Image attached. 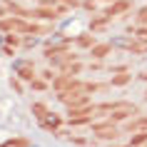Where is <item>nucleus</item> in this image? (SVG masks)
<instances>
[{"label": "nucleus", "instance_id": "7ed1b4c3", "mask_svg": "<svg viewBox=\"0 0 147 147\" xmlns=\"http://www.w3.org/2000/svg\"><path fill=\"white\" fill-rule=\"evenodd\" d=\"M13 70H15V78L25 80V82H30L32 78H38V75H35V65H32V60H25V57L13 60Z\"/></svg>", "mask_w": 147, "mask_h": 147}, {"label": "nucleus", "instance_id": "423d86ee", "mask_svg": "<svg viewBox=\"0 0 147 147\" xmlns=\"http://www.w3.org/2000/svg\"><path fill=\"white\" fill-rule=\"evenodd\" d=\"M110 50H112V42H95V45L90 47V55H92L95 60H102Z\"/></svg>", "mask_w": 147, "mask_h": 147}, {"label": "nucleus", "instance_id": "f257e3e1", "mask_svg": "<svg viewBox=\"0 0 147 147\" xmlns=\"http://www.w3.org/2000/svg\"><path fill=\"white\" fill-rule=\"evenodd\" d=\"M132 115H137V105H132V102H127V100H117V102H112V110H110V120L112 122H125V120H130Z\"/></svg>", "mask_w": 147, "mask_h": 147}, {"label": "nucleus", "instance_id": "412c9836", "mask_svg": "<svg viewBox=\"0 0 147 147\" xmlns=\"http://www.w3.org/2000/svg\"><path fill=\"white\" fill-rule=\"evenodd\" d=\"M135 38H137L140 42H145V45H147V28H137V30H135Z\"/></svg>", "mask_w": 147, "mask_h": 147}, {"label": "nucleus", "instance_id": "2eb2a0df", "mask_svg": "<svg viewBox=\"0 0 147 147\" xmlns=\"http://www.w3.org/2000/svg\"><path fill=\"white\" fill-rule=\"evenodd\" d=\"M127 5H130L127 0H120V3H115V5H112V8L107 10V13H105V15H107L110 20H112V15H117V13H122V10H127Z\"/></svg>", "mask_w": 147, "mask_h": 147}, {"label": "nucleus", "instance_id": "4468645a", "mask_svg": "<svg viewBox=\"0 0 147 147\" xmlns=\"http://www.w3.org/2000/svg\"><path fill=\"white\" fill-rule=\"evenodd\" d=\"M0 147H30V140H28V137H15V140H8V142H3Z\"/></svg>", "mask_w": 147, "mask_h": 147}, {"label": "nucleus", "instance_id": "b1692460", "mask_svg": "<svg viewBox=\"0 0 147 147\" xmlns=\"http://www.w3.org/2000/svg\"><path fill=\"white\" fill-rule=\"evenodd\" d=\"M137 20H140V23H147V8H145V10H140V15H137Z\"/></svg>", "mask_w": 147, "mask_h": 147}, {"label": "nucleus", "instance_id": "6ab92c4d", "mask_svg": "<svg viewBox=\"0 0 147 147\" xmlns=\"http://www.w3.org/2000/svg\"><path fill=\"white\" fill-rule=\"evenodd\" d=\"M102 87H105L102 82H85V92H100Z\"/></svg>", "mask_w": 147, "mask_h": 147}, {"label": "nucleus", "instance_id": "dca6fc26", "mask_svg": "<svg viewBox=\"0 0 147 147\" xmlns=\"http://www.w3.org/2000/svg\"><path fill=\"white\" fill-rule=\"evenodd\" d=\"M107 20H110L107 15H105V18H97V20H92V23H90V30H92V32L105 30V28H107Z\"/></svg>", "mask_w": 147, "mask_h": 147}, {"label": "nucleus", "instance_id": "20e7f679", "mask_svg": "<svg viewBox=\"0 0 147 147\" xmlns=\"http://www.w3.org/2000/svg\"><path fill=\"white\" fill-rule=\"evenodd\" d=\"M40 127H42V130H47V132H57V130L62 127V117L55 115V112H47V115L40 120Z\"/></svg>", "mask_w": 147, "mask_h": 147}, {"label": "nucleus", "instance_id": "9d476101", "mask_svg": "<svg viewBox=\"0 0 147 147\" xmlns=\"http://www.w3.org/2000/svg\"><path fill=\"white\" fill-rule=\"evenodd\" d=\"M130 80H132V75H127V70H125V72H115V75H112L110 85H115V87H122V85H127Z\"/></svg>", "mask_w": 147, "mask_h": 147}, {"label": "nucleus", "instance_id": "5701e85b", "mask_svg": "<svg viewBox=\"0 0 147 147\" xmlns=\"http://www.w3.org/2000/svg\"><path fill=\"white\" fill-rule=\"evenodd\" d=\"M10 85H13V90H15V92H23V85H20V78H13V80H10Z\"/></svg>", "mask_w": 147, "mask_h": 147}, {"label": "nucleus", "instance_id": "aec40b11", "mask_svg": "<svg viewBox=\"0 0 147 147\" xmlns=\"http://www.w3.org/2000/svg\"><path fill=\"white\" fill-rule=\"evenodd\" d=\"M38 45V35H25L23 38V47H35Z\"/></svg>", "mask_w": 147, "mask_h": 147}, {"label": "nucleus", "instance_id": "1a4fd4ad", "mask_svg": "<svg viewBox=\"0 0 147 147\" xmlns=\"http://www.w3.org/2000/svg\"><path fill=\"white\" fill-rule=\"evenodd\" d=\"M142 145H147V130H137L130 137V147H142Z\"/></svg>", "mask_w": 147, "mask_h": 147}, {"label": "nucleus", "instance_id": "f8f14e48", "mask_svg": "<svg viewBox=\"0 0 147 147\" xmlns=\"http://www.w3.org/2000/svg\"><path fill=\"white\" fill-rule=\"evenodd\" d=\"M30 110H32V115H35V120H38V122L47 115V112H50V110H47V105H42V102H32Z\"/></svg>", "mask_w": 147, "mask_h": 147}, {"label": "nucleus", "instance_id": "6e6552de", "mask_svg": "<svg viewBox=\"0 0 147 147\" xmlns=\"http://www.w3.org/2000/svg\"><path fill=\"white\" fill-rule=\"evenodd\" d=\"M45 5H53V8H57L62 13V10H67V8H75L78 0H45Z\"/></svg>", "mask_w": 147, "mask_h": 147}, {"label": "nucleus", "instance_id": "0eeeda50", "mask_svg": "<svg viewBox=\"0 0 147 147\" xmlns=\"http://www.w3.org/2000/svg\"><path fill=\"white\" fill-rule=\"evenodd\" d=\"M95 42H97V40H95V35H92V32H82V35H78V38H75V45H78V47H82V50H90V47H92Z\"/></svg>", "mask_w": 147, "mask_h": 147}, {"label": "nucleus", "instance_id": "9b49d317", "mask_svg": "<svg viewBox=\"0 0 147 147\" xmlns=\"http://www.w3.org/2000/svg\"><path fill=\"white\" fill-rule=\"evenodd\" d=\"M127 130H130V132L147 130V115H145V117H135V120H130V122H127Z\"/></svg>", "mask_w": 147, "mask_h": 147}, {"label": "nucleus", "instance_id": "a211bd4d", "mask_svg": "<svg viewBox=\"0 0 147 147\" xmlns=\"http://www.w3.org/2000/svg\"><path fill=\"white\" fill-rule=\"evenodd\" d=\"M30 85H32V90H45L50 82H47L45 78H32V80H30Z\"/></svg>", "mask_w": 147, "mask_h": 147}, {"label": "nucleus", "instance_id": "f03ea898", "mask_svg": "<svg viewBox=\"0 0 147 147\" xmlns=\"http://www.w3.org/2000/svg\"><path fill=\"white\" fill-rule=\"evenodd\" d=\"M57 100H60L62 105H67L70 110H72V107H85V105H90V92H85V90L57 92Z\"/></svg>", "mask_w": 147, "mask_h": 147}, {"label": "nucleus", "instance_id": "4be33fe9", "mask_svg": "<svg viewBox=\"0 0 147 147\" xmlns=\"http://www.w3.org/2000/svg\"><path fill=\"white\" fill-rule=\"evenodd\" d=\"M40 78H45V80H47V82H53V80H55V78H57V75H55L53 70L47 67V70H42V75H40Z\"/></svg>", "mask_w": 147, "mask_h": 147}, {"label": "nucleus", "instance_id": "bb28decb", "mask_svg": "<svg viewBox=\"0 0 147 147\" xmlns=\"http://www.w3.org/2000/svg\"><path fill=\"white\" fill-rule=\"evenodd\" d=\"M145 97H147V92H145Z\"/></svg>", "mask_w": 147, "mask_h": 147}, {"label": "nucleus", "instance_id": "393cba45", "mask_svg": "<svg viewBox=\"0 0 147 147\" xmlns=\"http://www.w3.org/2000/svg\"><path fill=\"white\" fill-rule=\"evenodd\" d=\"M140 80H145V82H147V72H140Z\"/></svg>", "mask_w": 147, "mask_h": 147}, {"label": "nucleus", "instance_id": "39448f33", "mask_svg": "<svg viewBox=\"0 0 147 147\" xmlns=\"http://www.w3.org/2000/svg\"><path fill=\"white\" fill-rule=\"evenodd\" d=\"M30 18H42V20H57L60 18V10L53 8V5H47V8H38V10H32Z\"/></svg>", "mask_w": 147, "mask_h": 147}, {"label": "nucleus", "instance_id": "ddd939ff", "mask_svg": "<svg viewBox=\"0 0 147 147\" xmlns=\"http://www.w3.org/2000/svg\"><path fill=\"white\" fill-rule=\"evenodd\" d=\"M62 72H67V75H72V78H78L80 72H82V62H80V60L70 62V65H65V67H62Z\"/></svg>", "mask_w": 147, "mask_h": 147}, {"label": "nucleus", "instance_id": "a878e982", "mask_svg": "<svg viewBox=\"0 0 147 147\" xmlns=\"http://www.w3.org/2000/svg\"><path fill=\"white\" fill-rule=\"evenodd\" d=\"M110 147H130V145H110Z\"/></svg>", "mask_w": 147, "mask_h": 147}, {"label": "nucleus", "instance_id": "f3484780", "mask_svg": "<svg viewBox=\"0 0 147 147\" xmlns=\"http://www.w3.org/2000/svg\"><path fill=\"white\" fill-rule=\"evenodd\" d=\"M3 42H5V45L18 47V45H23V38H20L18 32H10V35H5V38H3Z\"/></svg>", "mask_w": 147, "mask_h": 147}]
</instances>
